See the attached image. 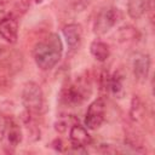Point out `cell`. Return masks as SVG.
Listing matches in <instances>:
<instances>
[{"instance_id":"cell-1","label":"cell","mask_w":155,"mask_h":155,"mask_svg":"<svg viewBox=\"0 0 155 155\" xmlns=\"http://www.w3.org/2000/svg\"><path fill=\"white\" fill-rule=\"evenodd\" d=\"M63 44L58 34L50 33L40 39L33 48V58L41 70L52 69L62 58Z\"/></svg>"},{"instance_id":"cell-2","label":"cell","mask_w":155,"mask_h":155,"mask_svg":"<svg viewBox=\"0 0 155 155\" xmlns=\"http://www.w3.org/2000/svg\"><path fill=\"white\" fill-rule=\"evenodd\" d=\"M91 93L92 79L88 73H84L62 87L59 92V102L68 108H75L86 102Z\"/></svg>"},{"instance_id":"cell-3","label":"cell","mask_w":155,"mask_h":155,"mask_svg":"<svg viewBox=\"0 0 155 155\" xmlns=\"http://www.w3.org/2000/svg\"><path fill=\"white\" fill-rule=\"evenodd\" d=\"M23 57L22 54L10 47L0 46V90L11 88L13 76L22 69Z\"/></svg>"},{"instance_id":"cell-4","label":"cell","mask_w":155,"mask_h":155,"mask_svg":"<svg viewBox=\"0 0 155 155\" xmlns=\"http://www.w3.org/2000/svg\"><path fill=\"white\" fill-rule=\"evenodd\" d=\"M22 104L27 113L35 116L41 115L46 110L44 92L39 84L34 81H29L23 86Z\"/></svg>"},{"instance_id":"cell-5","label":"cell","mask_w":155,"mask_h":155,"mask_svg":"<svg viewBox=\"0 0 155 155\" xmlns=\"http://www.w3.org/2000/svg\"><path fill=\"white\" fill-rule=\"evenodd\" d=\"M122 11L119 7L109 6L102 8L93 23V31L97 35H103L115 27L122 19Z\"/></svg>"},{"instance_id":"cell-6","label":"cell","mask_w":155,"mask_h":155,"mask_svg":"<svg viewBox=\"0 0 155 155\" xmlns=\"http://www.w3.org/2000/svg\"><path fill=\"white\" fill-rule=\"evenodd\" d=\"M105 119V102L102 97L94 99L87 108L85 115V126L87 130H97Z\"/></svg>"},{"instance_id":"cell-7","label":"cell","mask_w":155,"mask_h":155,"mask_svg":"<svg viewBox=\"0 0 155 155\" xmlns=\"http://www.w3.org/2000/svg\"><path fill=\"white\" fill-rule=\"evenodd\" d=\"M23 138V133H22V128L19 122L11 115L7 116V122H6V130H5V134L4 138L1 140V143L4 144L5 148L8 149H15Z\"/></svg>"},{"instance_id":"cell-8","label":"cell","mask_w":155,"mask_h":155,"mask_svg":"<svg viewBox=\"0 0 155 155\" xmlns=\"http://www.w3.org/2000/svg\"><path fill=\"white\" fill-rule=\"evenodd\" d=\"M18 18L11 13L0 18V36L10 45L16 44L18 39Z\"/></svg>"},{"instance_id":"cell-9","label":"cell","mask_w":155,"mask_h":155,"mask_svg":"<svg viewBox=\"0 0 155 155\" xmlns=\"http://www.w3.org/2000/svg\"><path fill=\"white\" fill-rule=\"evenodd\" d=\"M65 42L70 52H75L80 48L82 42V27L78 23H69L62 29Z\"/></svg>"},{"instance_id":"cell-10","label":"cell","mask_w":155,"mask_h":155,"mask_svg":"<svg viewBox=\"0 0 155 155\" xmlns=\"http://www.w3.org/2000/svg\"><path fill=\"white\" fill-rule=\"evenodd\" d=\"M69 140L73 148L81 149L88 145L92 142V138L85 126L80 125L79 122H75L69 128Z\"/></svg>"},{"instance_id":"cell-11","label":"cell","mask_w":155,"mask_h":155,"mask_svg":"<svg viewBox=\"0 0 155 155\" xmlns=\"http://www.w3.org/2000/svg\"><path fill=\"white\" fill-rule=\"evenodd\" d=\"M132 70L136 80L144 82L150 70V57L148 53H136L132 58Z\"/></svg>"},{"instance_id":"cell-12","label":"cell","mask_w":155,"mask_h":155,"mask_svg":"<svg viewBox=\"0 0 155 155\" xmlns=\"http://www.w3.org/2000/svg\"><path fill=\"white\" fill-rule=\"evenodd\" d=\"M125 143L137 151H145L147 150V145L144 143L143 136L136 128L133 122H132V125L127 124V126H125Z\"/></svg>"},{"instance_id":"cell-13","label":"cell","mask_w":155,"mask_h":155,"mask_svg":"<svg viewBox=\"0 0 155 155\" xmlns=\"http://www.w3.org/2000/svg\"><path fill=\"white\" fill-rule=\"evenodd\" d=\"M147 116V108L143 101L139 98V96H133L131 99L130 105V119L131 122L136 124H143Z\"/></svg>"},{"instance_id":"cell-14","label":"cell","mask_w":155,"mask_h":155,"mask_svg":"<svg viewBox=\"0 0 155 155\" xmlns=\"http://www.w3.org/2000/svg\"><path fill=\"white\" fill-rule=\"evenodd\" d=\"M90 52L91 54L98 61V62H104L109 58L110 56V48L109 45L99 39L93 40L90 45Z\"/></svg>"},{"instance_id":"cell-15","label":"cell","mask_w":155,"mask_h":155,"mask_svg":"<svg viewBox=\"0 0 155 155\" xmlns=\"http://www.w3.org/2000/svg\"><path fill=\"white\" fill-rule=\"evenodd\" d=\"M109 93H111L113 96H115L117 98H121L125 94V90H124V74L120 70H116L113 74H110Z\"/></svg>"},{"instance_id":"cell-16","label":"cell","mask_w":155,"mask_h":155,"mask_svg":"<svg viewBox=\"0 0 155 155\" xmlns=\"http://www.w3.org/2000/svg\"><path fill=\"white\" fill-rule=\"evenodd\" d=\"M147 10V0H128L127 13L132 19L140 18Z\"/></svg>"},{"instance_id":"cell-17","label":"cell","mask_w":155,"mask_h":155,"mask_svg":"<svg viewBox=\"0 0 155 155\" xmlns=\"http://www.w3.org/2000/svg\"><path fill=\"white\" fill-rule=\"evenodd\" d=\"M139 36L138 30L132 25H124L119 29L120 41H134Z\"/></svg>"},{"instance_id":"cell-18","label":"cell","mask_w":155,"mask_h":155,"mask_svg":"<svg viewBox=\"0 0 155 155\" xmlns=\"http://www.w3.org/2000/svg\"><path fill=\"white\" fill-rule=\"evenodd\" d=\"M75 122H79V119H76L74 115H67V116H61L56 122H54V128L57 132L63 133L68 130V127L70 128V126Z\"/></svg>"},{"instance_id":"cell-19","label":"cell","mask_w":155,"mask_h":155,"mask_svg":"<svg viewBox=\"0 0 155 155\" xmlns=\"http://www.w3.org/2000/svg\"><path fill=\"white\" fill-rule=\"evenodd\" d=\"M29 5H30V0H18L13 5L12 10H10V13L16 16L17 18H19L21 16H23L27 12V10L29 8Z\"/></svg>"},{"instance_id":"cell-20","label":"cell","mask_w":155,"mask_h":155,"mask_svg":"<svg viewBox=\"0 0 155 155\" xmlns=\"http://www.w3.org/2000/svg\"><path fill=\"white\" fill-rule=\"evenodd\" d=\"M7 116H8V115H5L2 111H0V142L2 140L4 134H5L6 122H7Z\"/></svg>"},{"instance_id":"cell-21","label":"cell","mask_w":155,"mask_h":155,"mask_svg":"<svg viewBox=\"0 0 155 155\" xmlns=\"http://www.w3.org/2000/svg\"><path fill=\"white\" fill-rule=\"evenodd\" d=\"M145 12H148L149 21L153 23L154 22V0H147V10H145Z\"/></svg>"},{"instance_id":"cell-22","label":"cell","mask_w":155,"mask_h":155,"mask_svg":"<svg viewBox=\"0 0 155 155\" xmlns=\"http://www.w3.org/2000/svg\"><path fill=\"white\" fill-rule=\"evenodd\" d=\"M51 145H52V148H53L54 150H57V151H64V148H65V145H64V143H63V140H62L61 138L53 139L52 143H51Z\"/></svg>"},{"instance_id":"cell-23","label":"cell","mask_w":155,"mask_h":155,"mask_svg":"<svg viewBox=\"0 0 155 155\" xmlns=\"http://www.w3.org/2000/svg\"><path fill=\"white\" fill-rule=\"evenodd\" d=\"M101 149L104 153H117L116 149H113V145L111 144H101Z\"/></svg>"},{"instance_id":"cell-24","label":"cell","mask_w":155,"mask_h":155,"mask_svg":"<svg viewBox=\"0 0 155 155\" xmlns=\"http://www.w3.org/2000/svg\"><path fill=\"white\" fill-rule=\"evenodd\" d=\"M90 0H75V7L76 8H84L88 4Z\"/></svg>"},{"instance_id":"cell-25","label":"cell","mask_w":155,"mask_h":155,"mask_svg":"<svg viewBox=\"0 0 155 155\" xmlns=\"http://www.w3.org/2000/svg\"><path fill=\"white\" fill-rule=\"evenodd\" d=\"M35 1H36V2H38V4H39V2H41V1H42V0H35Z\"/></svg>"}]
</instances>
